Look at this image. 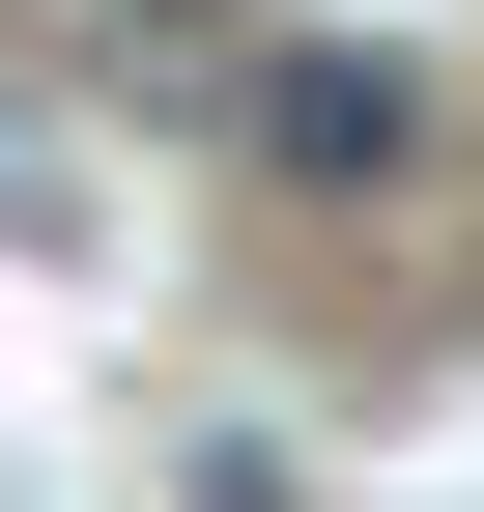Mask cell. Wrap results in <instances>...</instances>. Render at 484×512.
Masks as SVG:
<instances>
[{"label": "cell", "instance_id": "1", "mask_svg": "<svg viewBox=\"0 0 484 512\" xmlns=\"http://www.w3.org/2000/svg\"><path fill=\"white\" fill-rule=\"evenodd\" d=\"M257 171H314V200H371V171H428V86H399L371 29H314V57H257Z\"/></svg>", "mask_w": 484, "mask_h": 512}]
</instances>
